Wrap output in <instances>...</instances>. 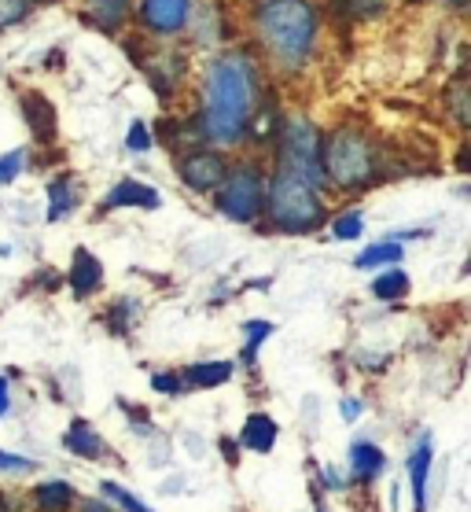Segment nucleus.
<instances>
[{"mask_svg":"<svg viewBox=\"0 0 471 512\" xmlns=\"http://www.w3.org/2000/svg\"><path fill=\"white\" fill-rule=\"evenodd\" d=\"M383 465H387V457H383L380 446H372V443L350 446V472H354L357 483H372V479L383 472Z\"/></svg>","mask_w":471,"mask_h":512,"instance_id":"ddd939ff","label":"nucleus"},{"mask_svg":"<svg viewBox=\"0 0 471 512\" xmlns=\"http://www.w3.org/2000/svg\"><path fill=\"white\" fill-rule=\"evenodd\" d=\"M19 170H23V152H8L0 159V185H12Z\"/></svg>","mask_w":471,"mask_h":512,"instance_id":"393cba45","label":"nucleus"},{"mask_svg":"<svg viewBox=\"0 0 471 512\" xmlns=\"http://www.w3.org/2000/svg\"><path fill=\"white\" fill-rule=\"evenodd\" d=\"M23 115H26V122H30V129H34V137L41 140V144H48V140L56 137V107H52V100H45L41 93H26L23 96Z\"/></svg>","mask_w":471,"mask_h":512,"instance_id":"9d476101","label":"nucleus"},{"mask_svg":"<svg viewBox=\"0 0 471 512\" xmlns=\"http://www.w3.org/2000/svg\"><path fill=\"white\" fill-rule=\"evenodd\" d=\"M81 19L104 34H118L129 19V0H81Z\"/></svg>","mask_w":471,"mask_h":512,"instance_id":"1a4fd4ad","label":"nucleus"},{"mask_svg":"<svg viewBox=\"0 0 471 512\" xmlns=\"http://www.w3.org/2000/svg\"><path fill=\"white\" fill-rule=\"evenodd\" d=\"M63 446H67L70 454H78V457H104L107 454V443L89 428V424H85V420H74V424H70Z\"/></svg>","mask_w":471,"mask_h":512,"instance_id":"2eb2a0df","label":"nucleus"},{"mask_svg":"<svg viewBox=\"0 0 471 512\" xmlns=\"http://www.w3.org/2000/svg\"><path fill=\"white\" fill-rule=\"evenodd\" d=\"M104 207L107 210H115V207H159V192L151 185H140V181H118L111 192H107L104 199Z\"/></svg>","mask_w":471,"mask_h":512,"instance_id":"9b49d317","label":"nucleus"},{"mask_svg":"<svg viewBox=\"0 0 471 512\" xmlns=\"http://www.w3.org/2000/svg\"><path fill=\"white\" fill-rule=\"evenodd\" d=\"M177 174H181V181L192 192H218L225 174H229V166H225V159L218 152H192L181 159Z\"/></svg>","mask_w":471,"mask_h":512,"instance_id":"0eeeda50","label":"nucleus"},{"mask_svg":"<svg viewBox=\"0 0 471 512\" xmlns=\"http://www.w3.org/2000/svg\"><path fill=\"white\" fill-rule=\"evenodd\" d=\"M321 166H324V177L339 188H361L380 174L376 148H372L365 129L357 126L335 129L332 137H328V144L321 148Z\"/></svg>","mask_w":471,"mask_h":512,"instance_id":"7ed1b4c3","label":"nucleus"},{"mask_svg":"<svg viewBox=\"0 0 471 512\" xmlns=\"http://www.w3.org/2000/svg\"><path fill=\"white\" fill-rule=\"evenodd\" d=\"M276 443V424L273 417H265V413H254L247 424H243V446L254 450V454H269Z\"/></svg>","mask_w":471,"mask_h":512,"instance_id":"dca6fc26","label":"nucleus"},{"mask_svg":"<svg viewBox=\"0 0 471 512\" xmlns=\"http://www.w3.org/2000/svg\"><path fill=\"white\" fill-rule=\"evenodd\" d=\"M265 203H269L273 225L284 233H313L324 222V203L317 188L291 170H280L273 177V185L265 188Z\"/></svg>","mask_w":471,"mask_h":512,"instance_id":"20e7f679","label":"nucleus"},{"mask_svg":"<svg viewBox=\"0 0 471 512\" xmlns=\"http://www.w3.org/2000/svg\"><path fill=\"white\" fill-rule=\"evenodd\" d=\"M398 258H402V247H398V244H376V247H368L365 255L357 258V266L372 269V266H387V262H398Z\"/></svg>","mask_w":471,"mask_h":512,"instance_id":"412c9836","label":"nucleus"},{"mask_svg":"<svg viewBox=\"0 0 471 512\" xmlns=\"http://www.w3.org/2000/svg\"><path fill=\"white\" fill-rule=\"evenodd\" d=\"M431 439H420V446L409 457V483H413V498H416V512L427 509V472H431Z\"/></svg>","mask_w":471,"mask_h":512,"instance_id":"4468645a","label":"nucleus"},{"mask_svg":"<svg viewBox=\"0 0 471 512\" xmlns=\"http://www.w3.org/2000/svg\"><path fill=\"white\" fill-rule=\"evenodd\" d=\"M0 512H8V501H4V498H0Z\"/></svg>","mask_w":471,"mask_h":512,"instance_id":"473e14b6","label":"nucleus"},{"mask_svg":"<svg viewBox=\"0 0 471 512\" xmlns=\"http://www.w3.org/2000/svg\"><path fill=\"white\" fill-rule=\"evenodd\" d=\"M453 4H464V0H453Z\"/></svg>","mask_w":471,"mask_h":512,"instance_id":"72a5a7b5","label":"nucleus"},{"mask_svg":"<svg viewBox=\"0 0 471 512\" xmlns=\"http://www.w3.org/2000/svg\"><path fill=\"white\" fill-rule=\"evenodd\" d=\"M265 207V174L254 166H236L218 188V210L232 222H254Z\"/></svg>","mask_w":471,"mask_h":512,"instance_id":"39448f33","label":"nucleus"},{"mask_svg":"<svg viewBox=\"0 0 471 512\" xmlns=\"http://www.w3.org/2000/svg\"><path fill=\"white\" fill-rule=\"evenodd\" d=\"M357 413H361V406H357V402H343V417L346 420H354Z\"/></svg>","mask_w":471,"mask_h":512,"instance_id":"7c9ffc66","label":"nucleus"},{"mask_svg":"<svg viewBox=\"0 0 471 512\" xmlns=\"http://www.w3.org/2000/svg\"><path fill=\"white\" fill-rule=\"evenodd\" d=\"M321 148H324V140H321V133H317V126L302 122V118L291 122V126L284 129V144H280V159H284L280 170H291L295 177L310 181L313 188L324 185Z\"/></svg>","mask_w":471,"mask_h":512,"instance_id":"423d86ee","label":"nucleus"},{"mask_svg":"<svg viewBox=\"0 0 471 512\" xmlns=\"http://www.w3.org/2000/svg\"><path fill=\"white\" fill-rule=\"evenodd\" d=\"M8 406H12V402H8V380L0 376V417L8 413Z\"/></svg>","mask_w":471,"mask_h":512,"instance_id":"c756f323","label":"nucleus"},{"mask_svg":"<svg viewBox=\"0 0 471 512\" xmlns=\"http://www.w3.org/2000/svg\"><path fill=\"white\" fill-rule=\"evenodd\" d=\"M151 387H155V391H166V395H177L184 384H181V376H155Z\"/></svg>","mask_w":471,"mask_h":512,"instance_id":"c85d7f7f","label":"nucleus"},{"mask_svg":"<svg viewBox=\"0 0 471 512\" xmlns=\"http://www.w3.org/2000/svg\"><path fill=\"white\" fill-rule=\"evenodd\" d=\"M232 376V365L229 361H203V365H192V373H188V384L196 387H218L225 384Z\"/></svg>","mask_w":471,"mask_h":512,"instance_id":"6ab92c4d","label":"nucleus"},{"mask_svg":"<svg viewBox=\"0 0 471 512\" xmlns=\"http://www.w3.org/2000/svg\"><path fill=\"white\" fill-rule=\"evenodd\" d=\"M126 144H129V152H148V148H151V133H148V126H144V122H133V126H129Z\"/></svg>","mask_w":471,"mask_h":512,"instance_id":"bb28decb","label":"nucleus"},{"mask_svg":"<svg viewBox=\"0 0 471 512\" xmlns=\"http://www.w3.org/2000/svg\"><path fill=\"white\" fill-rule=\"evenodd\" d=\"M30 468H34L30 457H15L8 450H0V472H30Z\"/></svg>","mask_w":471,"mask_h":512,"instance_id":"cd10ccee","label":"nucleus"},{"mask_svg":"<svg viewBox=\"0 0 471 512\" xmlns=\"http://www.w3.org/2000/svg\"><path fill=\"white\" fill-rule=\"evenodd\" d=\"M34 501L41 512H67L74 505V487L63 479H52V483H41L34 490Z\"/></svg>","mask_w":471,"mask_h":512,"instance_id":"f3484780","label":"nucleus"},{"mask_svg":"<svg viewBox=\"0 0 471 512\" xmlns=\"http://www.w3.org/2000/svg\"><path fill=\"white\" fill-rule=\"evenodd\" d=\"M34 12V0H0V30H12Z\"/></svg>","mask_w":471,"mask_h":512,"instance_id":"4be33fe9","label":"nucleus"},{"mask_svg":"<svg viewBox=\"0 0 471 512\" xmlns=\"http://www.w3.org/2000/svg\"><path fill=\"white\" fill-rule=\"evenodd\" d=\"M269 332H273V325H265V321H251V325H247V336H251V343H247V354H243V358L254 361V350H258V343H265V339H269Z\"/></svg>","mask_w":471,"mask_h":512,"instance_id":"a878e982","label":"nucleus"},{"mask_svg":"<svg viewBox=\"0 0 471 512\" xmlns=\"http://www.w3.org/2000/svg\"><path fill=\"white\" fill-rule=\"evenodd\" d=\"M192 0H140V23L151 34H177L188 26Z\"/></svg>","mask_w":471,"mask_h":512,"instance_id":"6e6552de","label":"nucleus"},{"mask_svg":"<svg viewBox=\"0 0 471 512\" xmlns=\"http://www.w3.org/2000/svg\"><path fill=\"white\" fill-rule=\"evenodd\" d=\"M74 207H78V196H74V181H70V177H56V181L48 185V222H59V218H67Z\"/></svg>","mask_w":471,"mask_h":512,"instance_id":"a211bd4d","label":"nucleus"},{"mask_svg":"<svg viewBox=\"0 0 471 512\" xmlns=\"http://www.w3.org/2000/svg\"><path fill=\"white\" fill-rule=\"evenodd\" d=\"M100 277H104V269H100V258L89 255V251H74V266H70V284H74V295H92V291L100 288Z\"/></svg>","mask_w":471,"mask_h":512,"instance_id":"f8f14e48","label":"nucleus"},{"mask_svg":"<svg viewBox=\"0 0 471 512\" xmlns=\"http://www.w3.org/2000/svg\"><path fill=\"white\" fill-rule=\"evenodd\" d=\"M104 494H107L111 501H115L118 509H126V512H151L148 505H144V501H137L133 494H129V490L118 487V483H104Z\"/></svg>","mask_w":471,"mask_h":512,"instance_id":"5701e85b","label":"nucleus"},{"mask_svg":"<svg viewBox=\"0 0 471 512\" xmlns=\"http://www.w3.org/2000/svg\"><path fill=\"white\" fill-rule=\"evenodd\" d=\"M361 229H365V222H361V214H357V210H346L343 218L335 222L332 233L339 236V240H357V236H361Z\"/></svg>","mask_w":471,"mask_h":512,"instance_id":"b1692460","label":"nucleus"},{"mask_svg":"<svg viewBox=\"0 0 471 512\" xmlns=\"http://www.w3.org/2000/svg\"><path fill=\"white\" fill-rule=\"evenodd\" d=\"M372 291L380 299H402L405 291H409V277H405L402 269H383L380 277L372 280Z\"/></svg>","mask_w":471,"mask_h":512,"instance_id":"aec40b11","label":"nucleus"},{"mask_svg":"<svg viewBox=\"0 0 471 512\" xmlns=\"http://www.w3.org/2000/svg\"><path fill=\"white\" fill-rule=\"evenodd\" d=\"M258 37L284 67H299L313 52L317 12L306 0H262L258 8Z\"/></svg>","mask_w":471,"mask_h":512,"instance_id":"f03ea898","label":"nucleus"},{"mask_svg":"<svg viewBox=\"0 0 471 512\" xmlns=\"http://www.w3.org/2000/svg\"><path fill=\"white\" fill-rule=\"evenodd\" d=\"M85 512H107L104 505H96V501H92V505H85Z\"/></svg>","mask_w":471,"mask_h":512,"instance_id":"2f4dec72","label":"nucleus"},{"mask_svg":"<svg viewBox=\"0 0 471 512\" xmlns=\"http://www.w3.org/2000/svg\"><path fill=\"white\" fill-rule=\"evenodd\" d=\"M258 104V70L247 52H229L210 67L203 133L218 144H236L247 133Z\"/></svg>","mask_w":471,"mask_h":512,"instance_id":"f257e3e1","label":"nucleus"}]
</instances>
